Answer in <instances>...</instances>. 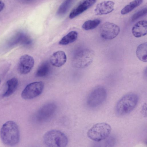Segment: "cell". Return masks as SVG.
Masks as SVG:
<instances>
[{
  "instance_id": "obj_4",
  "label": "cell",
  "mask_w": 147,
  "mask_h": 147,
  "mask_svg": "<svg viewBox=\"0 0 147 147\" xmlns=\"http://www.w3.org/2000/svg\"><path fill=\"white\" fill-rule=\"evenodd\" d=\"M111 131L110 125L106 123H99L94 125L88 131L87 136L91 140L100 142L108 138Z\"/></svg>"
},
{
  "instance_id": "obj_3",
  "label": "cell",
  "mask_w": 147,
  "mask_h": 147,
  "mask_svg": "<svg viewBox=\"0 0 147 147\" xmlns=\"http://www.w3.org/2000/svg\"><path fill=\"white\" fill-rule=\"evenodd\" d=\"M43 140L47 147H66L68 142L67 137L64 133L55 129L47 132Z\"/></svg>"
},
{
  "instance_id": "obj_9",
  "label": "cell",
  "mask_w": 147,
  "mask_h": 147,
  "mask_svg": "<svg viewBox=\"0 0 147 147\" xmlns=\"http://www.w3.org/2000/svg\"><path fill=\"white\" fill-rule=\"evenodd\" d=\"M57 106L55 103H50L44 105L37 112V121L41 123L49 120L54 115Z\"/></svg>"
},
{
  "instance_id": "obj_19",
  "label": "cell",
  "mask_w": 147,
  "mask_h": 147,
  "mask_svg": "<svg viewBox=\"0 0 147 147\" xmlns=\"http://www.w3.org/2000/svg\"><path fill=\"white\" fill-rule=\"evenodd\" d=\"M142 2V0H136L131 2L122 9L121 11V14L125 15L129 13L140 5Z\"/></svg>"
},
{
  "instance_id": "obj_6",
  "label": "cell",
  "mask_w": 147,
  "mask_h": 147,
  "mask_svg": "<svg viewBox=\"0 0 147 147\" xmlns=\"http://www.w3.org/2000/svg\"><path fill=\"white\" fill-rule=\"evenodd\" d=\"M107 91L103 86H97L94 88L89 94L86 103L91 108H96L102 105L107 97Z\"/></svg>"
},
{
  "instance_id": "obj_25",
  "label": "cell",
  "mask_w": 147,
  "mask_h": 147,
  "mask_svg": "<svg viewBox=\"0 0 147 147\" xmlns=\"http://www.w3.org/2000/svg\"></svg>"
},
{
  "instance_id": "obj_16",
  "label": "cell",
  "mask_w": 147,
  "mask_h": 147,
  "mask_svg": "<svg viewBox=\"0 0 147 147\" xmlns=\"http://www.w3.org/2000/svg\"><path fill=\"white\" fill-rule=\"evenodd\" d=\"M147 43L144 42L140 45L137 47L136 51V56L138 59L143 62H146Z\"/></svg>"
},
{
  "instance_id": "obj_11",
  "label": "cell",
  "mask_w": 147,
  "mask_h": 147,
  "mask_svg": "<svg viewBox=\"0 0 147 147\" xmlns=\"http://www.w3.org/2000/svg\"><path fill=\"white\" fill-rule=\"evenodd\" d=\"M94 0H87L82 1L71 11L69 17L72 19L78 16L92 6L96 2Z\"/></svg>"
},
{
  "instance_id": "obj_12",
  "label": "cell",
  "mask_w": 147,
  "mask_h": 147,
  "mask_svg": "<svg viewBox=\"0 0 147 147\" xmlns=\"http://www.w3.org/2000/svg\"><path fill=\"white\" fill-rule=\"evenodd\" d=\"M115 3L112 1H104L98 3L94 10L96 15H101L109 13L114 9Z\"/></svg>"
},
{
  "instance_id": "obj_22",
  "label": "cell",
  "mask_w": 147,
  "mask_h": 147,
  "mask_svg": "<svg viewBox=\"0 0 147 147\" xmlns=\"http://www.w3.org/2000/svg\"><path fill=\"white\" fill-rule=\"evenodd\" d=\"M147 9L146 8L141 9L135 13L132 16L131 20L134 21L139 18L145 15L147 13Z\"/></svg>"
},
{
  "instance_id": "obj_18",
  "label": "cell",
  "mask_w": 147,
  "mask_h": 147,
  "mask_svg": "<svg viewBox=\"0 0 147 147\" xmlns=\"http://www.w3.org/2000/svg\"><path fill=\"white\" fill-rule=\"evenodd\" d=\"M50 71V67L49 63L45 62L41 64L38 68L36 76L38 77H43L48 75Z\"/></svg>"
},
{
  "instance_id": "obj_13",
  "label": "cell",
  "mask_w": 147,
  "mask_h": 147,
  "mask_svg": "<svg viewBox=\"0 0 147 147\" xmlns=\"http://www.w3.org/2000/svg\"><path fill=\"white\" fill-rule=\"evenodd\" d=\"M67 61V57L65 53L59 51L54 53L51 56L50 62L53 65L57 67L64 65Z\"/></svg>"
},
{
  "instance_id": "obj_14",
  "label": "cell",
  "mask_w": 147,
  "mask_h": 147,
  "mask_svg": "<svg viewBox=\"0 0 147 147\" xmlns=\"http://www.w3.org/2000/svg\"><path fill=\"white\" fill-rule=\"evenodd\" d=\"M147 21L143 20L139 21L136 24L132 29V32L135 37L139 38L147 34Z\"/></svg>"
},
{
  "instance_id": "obj_5",
  "label": "cell",
  "mask_w": 147,
  "mask_h": 147,
  "mask_svg": "<svg viewBox=\"0 0 147 147\" xmlns=\"http://www.w3.org/2000/svg\"><path fill=\"white\" fill-rule=\"evenodd\" d=\"M94 56V52L91 49H85L81 50L73 58L72 65L78 68L86 67L92 62Z\"/></svg>"
},
{
  "instance_id": "obj_2",
  "label": "cell",
  "mask_w": 147,
  "mask_h": 147,
  "mask_svg": "<svg viewBox=\"0 0 147 147\" xmlns=\"http://www.w3.org/2000/svg\"><path fill=\"white\" fill-rule=\"evenodd\" d=\"M139 98L136 94L130 93L122 96L117 101L115 106V111L117 114L123 115L131 112L138 103Z\"/></svg>"
},
{
  "instance_id": "obj_20",
  "label": "cell",
  "mask_w": 147,
  "mask_h": 147,
  "mask_svg": "<svg viewBox=\"0 0 147 147\" xmlns=\"http://www.w3.org/2000/svg\"><path fill=\"white\" fill-rule=\"evenodd\" d=\"M73 2L72 0H66L63 2L58 9L57 15L59 16L64 15L69 9Z\"/></svg>"
},
{
  "instance_id": "obj_1",
  "label": "cell",
  "mask_w": 147,
  "mask_h": 147,
  "mask_svg": "<svg viewBox=\"0 0 147 147\" xmlns=\"http://www.w3.org/2000/svg\"><path fill=\"white\" fill-rule=\"evenodd\" d=\"M0 137L5 145L13 146L19 142L20 132L18 125L14 121H7L2 125L0 130Z\"/></svg>"
},
{
  "instance_id": "obj_24",
  "label": "cell",
  "mask_w": 147,
  "mask_h": 147,
  "mask_svg": "<svg viewBox=\"0 0 147 147\" xmlns=\"http://www.w3.org/2000/svg\"><path fill=\"white\" fill-rule=\"evenodd\" d=\"M5 7V3L2 1H0V12L2 11Z\"/></svg>"
},
{
  "instance_id": "obj_21",
  "label": "cell",
  "mask_w": 147,
  "mask_h": 147,
  "mask_svg": "<svg viewBox=\"0 0 147 147\" xmlns=\"http://www.w3.org/2000/svg\"><path fill=\"white\" fill-rule=\"evenodd\" d=\"M100 20L99 19L88 20L83 24L82 28L86 30H92L100 24Z\"/></svg>"
},
{
  "instance_id": "obj_8",
  "label": "cell",
  "mask_w": 147,
  "mask_h": 147,
  "mask_svg": "<svg viewBox=\"0 0 147 147\" xmlns=\"http://www.w3.org/2000/svg\"><path fill=\"white\" fill-rule=\"evenodd\" d=\"M120 32V28L116 24L106 22L103 24L100 28L101 37L105 40H111L115 38Z\"/></svg>"
},
{
  "instance_id": "obj_10",
  "label": "cell",
  "mask_w": 147,
  "mask_h": 147,
  "mask_svg": "<svg viewBox=\"0 0 147 147\" xmlns=\"http://www.w3.org/2000/svg\"><path fill=\"white\" fill-rule=\"evenodd\" d=\"M34 64V60L31 56L25 54L20 58L18 65V71L21 74H26L32 69Z\"/></svg>"
},
{
  "instance_id": "obj_17",
  "label": "cell",
  "mask_w": 147,
  "mask_h": 147,
  "mask_svg": "<svg viewBox=\"0 0 147 147\" xmlns=\"http://www.w3.org/2000/svg\"><path fill=\"white\" fill-rule=\"evenodd\" d=\"M78 36V33L76 31H71L62 38L59 41V44L66 45L71 43L76 40Z\"/></svg>"
},
{
  "instance_id": "obj_23",
  "label": "cell",
  "mask_w": 147,
  "mask_h": 147,
  "mask_svg": "<svg viewBox=\"0 0 147 147\" xmlns=\"http://www.w3.org/2000/svg\"><path fill=\"white\" fill-rule=\"evenodd\" d=\"M142 114L146 116V104H144L143 105L142 109Z\"/></svg>"
},
{
  "instance_id": "obj_7",
  "label": "cell",
  "mask_w": 147,
  "mask_h": 147,
  "mask_svg": "<svg viewBox=\"0 0 147 147\" xmlns=\"http://www.w3.org/2000/svg\"><path fill=\"white\" fill-rule=\"evenodd\" d=\"M44 87V83L41 81L34 82L29 84L22 91V97L25 100L34 98L42 93Z\"/></svg>"
},
{
  "instance_id": "obj_15",
  "label": "cell",
  "mask_w": 147,
  "mask_h": 147,
  "mask_svg": "<svg viewBox=\"0 0 147 147\" xmlns=\"http://www.w3.org/2000/svg\"><path fill=\"white\" fill-rule=\"evenodd\" d=\"M6 84L7 89L3 95L4 97L9 96L15 92L18 86V80L16 78H11L7 81Z\"/></svg>"
}]
</instances>
